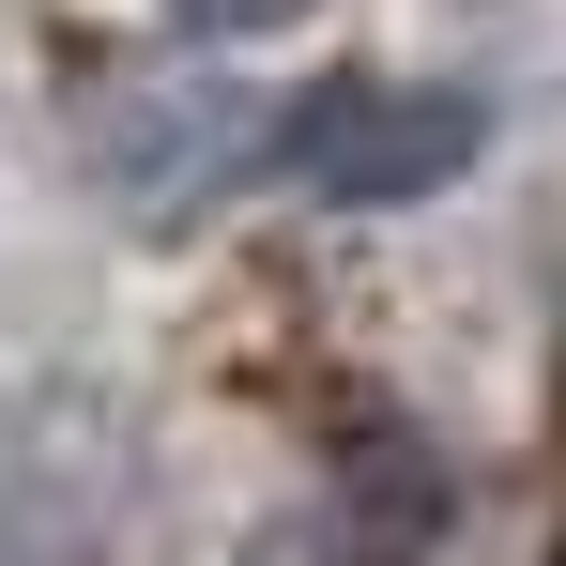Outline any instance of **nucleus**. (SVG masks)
<instances>
[{"mask_svg":"<svg viewBox=\"0 0 566 566\" xmlns=\"http://www.w3.org/2000/svg\"><path fill=\"white\" fill-rule=\"evenodd\" d=\"M474 154H490V107L460 77H322V93L276 107V169L306 199H353V214L444 199Z\"/></svg>","mask_w":566,"mask_h":566,"instance_id":"obj_1","label":"nucleus"},{"mask_svg":"<svg viewBox=\"0 0 566 566\" xmlns=\"http://www.w3.org/2000/svg\"><path fill=\"white\" fill-rule=\"evenodd\" d=\"M245 169H276V107L245 77H107L93 93V185L138 230H185L199 199H230Z\"/></svg>","mask_w":566,"mask_h":566,"instance_id":"obj_2","label":"nucleus"},{"mask_svg":"<svg viewBox=\"0 0 566 566\" xmlns=\"http://www.w3.org/2000/svg\"><path fill=\"white\" fill-rule=\"evenodd\" d=\"M169 31H199V46H276V31H306L322 0H154Z\"/></svg>","mask_w":566,"mask_h":566,"instance_id":"obj_3","label":"nucleus"},{"mask_svg":"<svg viewBox=\"0 0 566 566\" xmlns=\"http://www.w3.org/2000/svg\"><path fill=\"white\" fill-rule=\"evenodd\" d=\"M0 566H15V552H0Z\"/></svg>","mask_w":566,"mask_h":566,"instance_id":"obj_4","label":"nucleus"}]
</instances>
